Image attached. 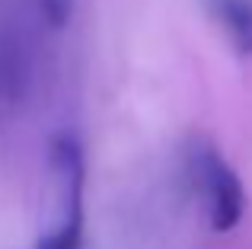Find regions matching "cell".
I'll use <instances>...</instances> for the list:
<instances>
[{
	"label": "cell",
	"instance_id": "2",
	"mask_svg": "<svg viewBox=\"0 0 252 249\" xmlns=\"http://www.w3.org/2000/svg\"><path fill=\"white\" fill-rule=\"evenodd\" d=\"M48 163L58 186V224L38 240V249H80L83 243V147L70 131H58L48 144Z\"/></svg>",
	"mask_w": 252,
	"mask_h": 249
},
{
	"label": "cell",
	"instance_id": "4",
	"mask_svg": "<svg viewBox=\"0 0 252 249\" xmlns=\"http://www.w3.org/2000/svg\"><path fill=\"white\" fill-rule=\"evenodd\" d=\"M38 6H42V16L51 29H64L74 13V0H38Z\"/></svg>",
	"mask_w": 252,
	"mask_h": 249
},
{
	"label": "cell",
	"instance_id": "3",
	"mask_svg": "<svg viewBox=\"0 0 252 249\" xmlns=\"http://www.w3.org/2000/svg\"><path fill=\"white\" fill-rule=\"evenodd\" d=\"M240 58H252V0H201Z\"/></svg>",
	"mask_w": 252,
	"mask_h": 249
},
{
	"label": "cell",
	"instance_id": "1",
	"mask_svg": "<svg viewBox=\"0 0 252 249\" xmlns=\"http://www.w3.org/2000/svg\"><path fill=\"white\" fill-rule=\"evenodd\" d=\"M185 173H189L191 188L204 195L211 227L217 233L233 230L243 220V211H246V188H243L240 176L233 173V166L223 160V154L208 137H191L189 141Z\"/></svg>",
	"mask_w": 252,
	"mask_h": 249
}]
</instances>
